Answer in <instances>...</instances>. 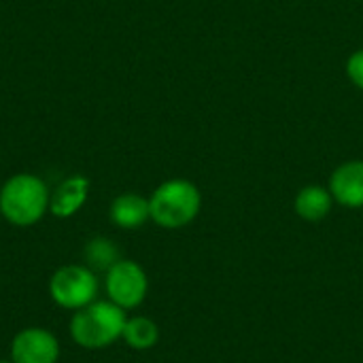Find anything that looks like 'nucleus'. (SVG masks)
I'll return each mask as SVG.
<instances>
[{"instance_id":"obj_9","label":"nucleus","mask_w":363,"mask_h":363,"mask_svg":"<svg viewBox=\"0 0 363 363\" xmlns=\"http://www.w3.org/2000/svg\"><path fill=\"white\" fill-rule=\"evenodd\" d=\"M111 221L123 230H136L151 219L149 200L138 194H121L111 204Z\"/></svg>"},{"instance_id":"obj_11","label":"nucleus","mask_w":363,"mask_h":363,"mask_svg":"<svg viewBox=\"0 0 363 363\" xmlns=\"http://www.w3.org/2000/svg\"><path fill=\"white\" fill-rule=\"evenodd\" d=\"M128 347L136 349V351H147V349H153L160 340V328L147 319V317H132L125 321V328H123V336Z\"/></svg>"},{"instance_id":"obj_10","label":"nucleus","mask_w":363,"mask_h":363,"mask_svg":"<svg viewBox=\"0 0 363 363\" xmlns=\"http://www.w3.org/2000/svg\"><path fill=\"white\" fill-rule=\"evenodd\" d=\"M332 204H334V198H332L330 189H325L321 185H306L304 189L298 191L294 208L300 219L317 223L330 215Z\"/></svg>"},{"instance_id":"obj_1","label":"nucleus","mask_w":363,"mask_h":363,"mask_svg":"<svg viewBox=\"0 0 363 363\" xmlns=\"http://www.w3.org/2000/svg\"><path fill=\"white\" fill-rule=\"evenodd\" d=\"M49 189L34 174H15L0 189V213L17 228L38 223L49 211Z\"/></svg>"},{"instance_id":"obj_6","label":"nucleus","mask_w":363,"mask_h":363,"mask_svg":"<svg viewBox=\"0 0 363 363\" xmlns=\"http://www.w3.org/2000/svg\"><path fill=\"white\" fill-rule=\"evenodd\" d=\"M60 359L57 338L43 328L21 330L11 342L13 363H55Z\"/></svg>"},{"instance_id":"obj_4","label":"nucleus","mask_w":363,"mask_h":363,"mask_svg":"<svg viewBox=\"0 0 363 363\" xmlns=\"http://www.w3.org/2000/svg\"><path fill=\"white\" fill-rule=\"evenodd\" d=\"M49 294L53 302L68 311H79L96 302L98 279L85 266H64L55 270L49 281Z\"/></svg>"},{"instance_id":"obj_7","label":"nucleus","mask_w":363,"mask_h":363,"mask_svg":"<svg viewBox=\"0 0 363 363\" xmlns=\"http://www.w3.org/2000/svg\"><path fill=\"white\" fill-rule=\"evenodd\" d=\"M330 194L334 202L347 208L363 206V162L353 160L340 164L330 179Z\"/></svg>"},{"instance_id":"obj_5","label":"nucleus","mask_w":363,"mask_h":363,"mask_svg":"<svg viewBox=\"0 0 363 363\" xmlns=\"http://www.w3.org/2000/svg\"><path fill=\"white\" fill-rule=\"evenodd\" d=\"M147 289H149L147 274L132 259H119L106 270L108 300L123 311L140 306L147 298Z\"/></svg>"},{"instance_id":"obj_14","label":"nucleus","mask_w":363,"mask_h":363,"mask_svg":"<svg viewBox=\"0 0 363 363\" xmlns=\"http://www.w3.org/2000/svg\"><path fill=\"white\" fill-rule=\"evenodd\" d=\"M0 363H13V362H0Z\"/></svg>"},{"instance_id":"obj_2","label":"nucleus","mask_w":363,"mask_h":363,"mask_svg":"<svg viewBox=\"0 0 363 363\" xmlns=\"http://www.w3.org/2000/svg\"><path fill=\"white\" fill-rule=\"evenodd\" d=\"M125 311L108 302H91L85 308H79L70 321L72 340L89 351L106 349L123 336Z\"/></svg>"},{"instance_id":"obj_13","label":"nucleus","mask_w":363,"mask_h":363,"mask_svg":"<svg viewBox=\"0 0 363 363\" xmlns=\"http://www.w3.org/2000/svg\"><path fill=\"white\" fill-rule=\"evenodd\" d=\"M347 74H349V79L363 89V49H357L351 57H349V62H347Z\"/></svg>"},{"instance_id":"obj_3","label":"nucleus","mask_w":363,"mask_h":363,"mask_svg":"<svg viewBox=\"0 0 363 363\" xmlns=\"http://www.w3.org/2000/svg\"><path fill=\"white\" fill-rule=\"evenodd\" d=\"M202 206L200 189L185 179H170L162 183L149 198L151 219L166 230L189 225Z\"/></svg>"},{"instance_id":"obj_8","label":"nucleus","mask_w":363,"mask_h":363,"mask_svg":"<svg viewBox=\"0 0 363 363\" xmlns=\"http://www.w3.org/2000/svg\"><path fill=\"white\" fill-rule=\"evenodd\" d=\"M89 194V181L81 174L68 177L66 181H62L55 191L49 198V211L53 217L66 219L72 217L74 213H79V208L85 204Z\"/></svg>"},{"instance_id":"obj_12","label":"nucleus","mask_w":363,"mask_h":363,"mask_svg":"<svg viewBox=\"0 0 363 363\" xmlns=\"http://www.w3.org/2000/svg\"><path fill=\"white\" fill-rule=\"evenodd\" d=\"M85 257L94 270H108L113 264L119 262L117 247L108 238H94L85 249Z\"/></svg>"}]
</instances>
